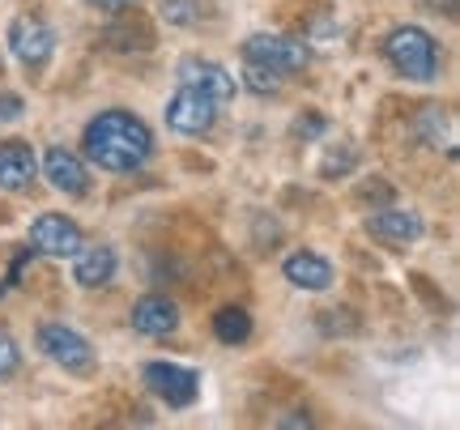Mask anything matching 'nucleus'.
I'll return each mask as SVG.
<instances>
[{
	"instance_id": "obj_1",
	"label": "nucleus",
	"mask_w": 460,
	"mask_h": 430,
	"mask_svg": "<svg viewBox=\"0 0 460 430\" xmlns=\"http://www.w3.org/2000/svg\"><path fill=\"white\" fill-rule=\"evenodd\" d=\"M82 149L94 166L128 175V171H141L154 158V133L146 128V119H137L132 111H102L85 124Z\"/></svg>"
},
{
	"instance_id": "obj_2",
	"label": "nucleus",
	"mask_w": 460,
	"mask_h": 430,
	"mask_svg": "<svg viewBox=\"0 0 460 430\" xmlns=\"http://www.w3.org/2000/svg\"><path fill=\"white\" fill-rule=\"evenodd\" d=\"M384 56L410 82H435L439 77V43L422 26H396L384 39Z\"/></svg>"
},
{
	"instance_id": "obj_3",
	"label": "nucleus",
	"mask_w": 460,
	"mask_h": 430,
	"mask_svg": "<svg viewBox=\"0 0 460 430\" xmlns=\"http://www.w3.org/2000/svg\"><path fill=\"white\" fill-rule=\"evenodd\" d=\"M39 349H43L56 366H65L68 375H90V371L99 366L94 346H90L77 329H68V324H43V329H39Z\"/></svg>"
},
{
	"instance_id": "obj_4",
	"label": "nucleus",
	"mask_w": 460,
	"mask_h": 430,
	"mask_svg": "<svg viewBox=\"0 0 460 430\" xmlns=\"http://www.w3.org/2000/svg\"><path fill=\"white\" fill-rule=\"evenodd\" d=\"M141 380H146L149 392L163 400V405H171V409H188V405H197V397H200V375L180 363H146Z\"/></svg>"
},
{
	"instance_id": "obj_5",
	"label": "nucleus",
	"mask_w": 460,
	"mask_h": 430,
	"mask_svg": "<svg viewBox=\"0 0 460 430\" xmlns=\"http://www.w3.org/2000/svg\"><path fill=\"white\" fill-rule=\"evenodd\" d=\"M217 107L222 102H214L209 94H200L192 85H180L166 102V128H175L183 136H205L217 124Z\"/></svg>"
},
{
	"instance_id": "obj_6",
	"label": "nucleus",
	"mask_w": 460,
	"mask_h": 430,
	"mask_svg": "<svg viewBox=\"0 0 460 430\" xmlns=\"http://www.w3.org/2000/svg\"><path fill=\"white\" fill-rule=\"evenodd\" d=\"M243 60L247 65H261V68H273L281 77H290L298 68H307V48L298 39H286V34H252L243 43Z\"/></svg>"
},
{
	"instance_id": "obj_7",
	"label": "nucleus",
	"mask_w": 460,
	"mask_h": 430,
	"mask_svg": "<svg viewBox=\"0 0 460 430\" xmlns=\"http://www.w3.org/2000/svg\"><path fill=\"white\" fill-rule=\"evenodd\" d=\"M9 48H13V56L31 68V73H39V68H48V60L56 56V31H51L39 13H22V17H13V26H9Z\"/></svg>"
},
{
	"instance_id": "obj_8",
	"label": "nucleus",
	"mask_w": 460,
	"mask_h": 430,
	"mask_svg": "<svg viewBox=\"0 0 460 430\" xmlns=\"http://www.w3.org/2000/svg\"><path fill=\"white\" fill-rule=\"evenodd\" d=\"M82 226L65 214H39L31 222V251L51 256V260H73L82 248Z\"/></svg>"
},
{
	"instance_id": "obj_9",
	"label": "nucleus",
	"mask_w": 460,
	"mask_h": 430,
	"mask_svg": "<svg viewBox=\"0 0 460 430\" xmlns=\"http://www.w3.org/2000/svg\"><path fill=\"white\" fill-rule=\"evenodd\" d=\"M367 234L376 243H384V248L405 251L422 239V217L413 214V209H401V205H384L379 214L367 217Z\"/></svg>"
},
{
	"instance_id": "obj_10",
	"label": "nucleus",
	"mask_w": 460,
	"mask_h": 430,
	"mask_svg": "<svg viewBox=\"0 0 460 430\" xmlns=\"http://www.w3.org/2000/svg\"><path fill=\"white\" fill-rule=\"evenodd\" d=\"M180 82L192 85V90H200V94H209L214 102H230V99H234V77H230L217 60H200V56L180 60Z\"/></svg>"
},
{
	"instance_id": "obj_11",
	"label": "nucleus",
	"mask_w": 460,
	"mask_h": 430,
	"mask_svg": "<svg viewBox=\"0 0 460 430\" xmlns=\"http://www.w3.org/2000/svg\"><path fill=\"white\" fill-rule=\"evenodd\" d=\"M43 175L56 192H65V197H85L90 192V171L85 162L73 154V149H48V158H43Z\"/></svg>"
},
{
	"instance_id": "obj_12",
	"label": "nucleus",
	"mask_w": 460,
	"mask_h": 430,
	"mask_svg": "<svg viewBox=\"0 0 460 430\" xmlns=\"http://www.w3.org/2000/svg\"><path fill=\"white\" fill-rule=\"evenodd\" d=\"M39 180V158L26 141H4L0 145V188L4 192H31Z\"/></svg>"
},
{
	"instance_id": "obj_13",
	"label": "nucleus",
	"mask_w": 460,
	"mask_h": 430,
	"mask_svg": "<svg viewBox=\"0 0 460 430\" xmlns=\"http://www.w3.org/2000/svg\"><path fill=\"white\" fill-rule=\"evenodd\" d=\"M132 329L146 332V337H171L180 329V307L166 294H146L132 307Z\"/></svg>"
},
{
	"instance_id": "obj_14",
	"label": "nucleus",
	"mask_w": 460,
	"mask_h": 430,
	"mask_svg": "<svg viewBox=\"0 0 460 430\" xmlns=\"http://www.w3.org/2000/svg\"><path fill=\"white\" fill-rule=\"evenodd\" d=\"M281 273H286V282L290 285L312 290V294H320V290H329L332 285V265L324 260V256H315V251H295V256H286Z\"/></svg>"
},
{
	"instance_id": "obj_15",
	"label": "nucleus",
	"mask_w": 460,
	"mask_h": 430,
	"mask_svg": "<svg viewBox=\"0 0 460 430\" xmlns=\"http://www.w3.org/2000/svg\"><path fill=\"white\" fill-rule=\"evenodd\" d=\"M73 277L77 285L94 290V285H107L115 277V251L107 243H82L77 256H73Z\"/></svg>"
},
{
	"instance_id": "obj_16",
	"label": "nucleus",
	"mask_w": 460,
	"mask_h": 430,
	"mask_svg": "<svg viewBox=\"0 0 460 430\" xmlns=\"http://www.w3.org/2000/svg\"><path fill=\"white\" fill-rule=\"evenodd\" d=\"M107 43L115 51H149L154 48V26L132 9V17H119V22L107 26Z\"/></svg>"
},
{
	"instance_id": "obj_17",
	"label": "nucleus",
	"mask_w": 460,
	"mask_h": 430,
	"mask_svg": "<svg viewBox=\"0 0 460 430\" xmlns=\"http://www.w3.org/2000/svg\"><path fill=\"white\" fill-rule=\"evenodd\" d=\"M214 337L222 346H243L247 337H252V315L243 307H222L214 312Z\"/></svg>"
},
{
	"instance_id": "obj_18",
	"label": "nucleus",
	"mask_w": 460,
	"mask_h": 430,
	"mask_svg": "<svg viewBox=\"0 0 460 430\" xmlns=\"http://www.w3.org/2000/svg\"><path fill=\"white\" fill-rule=\"evenodd\" d=\"M158 13H163L166 26H197L200 4L197 0H163V4H158Z\"/></svg>"
},
{
	"instance_id": "obj_19",
	"label": "nucleus",
	"mask_w": 460,
	"mask_h": 430,
	"mask_svg": "<svg viewBox=\"0 0 460 430\" xmlns=\"http://www.w3.org/2000/svg\"><path fill=\"white\" fill-rule=\"evenodd\" d=\"M243 82H247V90H256V94H278L281 90V73H273V68H261V65H247V73H243Z\"/></svg>"
},
{
	"instance_id": "obj_20",
	"label": "nucleus",
	"mask_w": 460,
	"mask_h": 430,
	"mask_svg": "<svg viewBox=\"0 0 460 430\" xmlns=\"http://www.w3.org/2000/svg\"><path fill=\"white\" fill-rule=\"evenodd\" d=\"M17 366H22V346H17L9 332H0V380L17 375Z\"/></svg>"
},
{
	"instance_id": "obj_21",
	"label": "nucleus",
	"mask_w": 460,
	"mask_h": 430,
	"mask_svg": "<svg viewBox=\"0 0 460 430\" xmlns=\"http://www.w3.org/2000/svg\"><path fill=\"white\" fill-rule=\"evenodd\" d=\"M22 107H26V102L17 99V94H0V119H9V124L22 119Z\"/></svg>"
},
{
	"instance_id": "obj_22",
	"label": "nucleus",
	"mask_w": 460,
	"mask_h": 430,
	"mask_svg": "<svg viewBox=\"0 0 460 430\" xmlns=\"http://www.w3.org/2000/svg\"><path fill=\"white\" fill-rule=\"evenodd\" d=\"M85 4H94V9H102V13H128L137 0H85Z\"/></svg>"
}]
</instances>
